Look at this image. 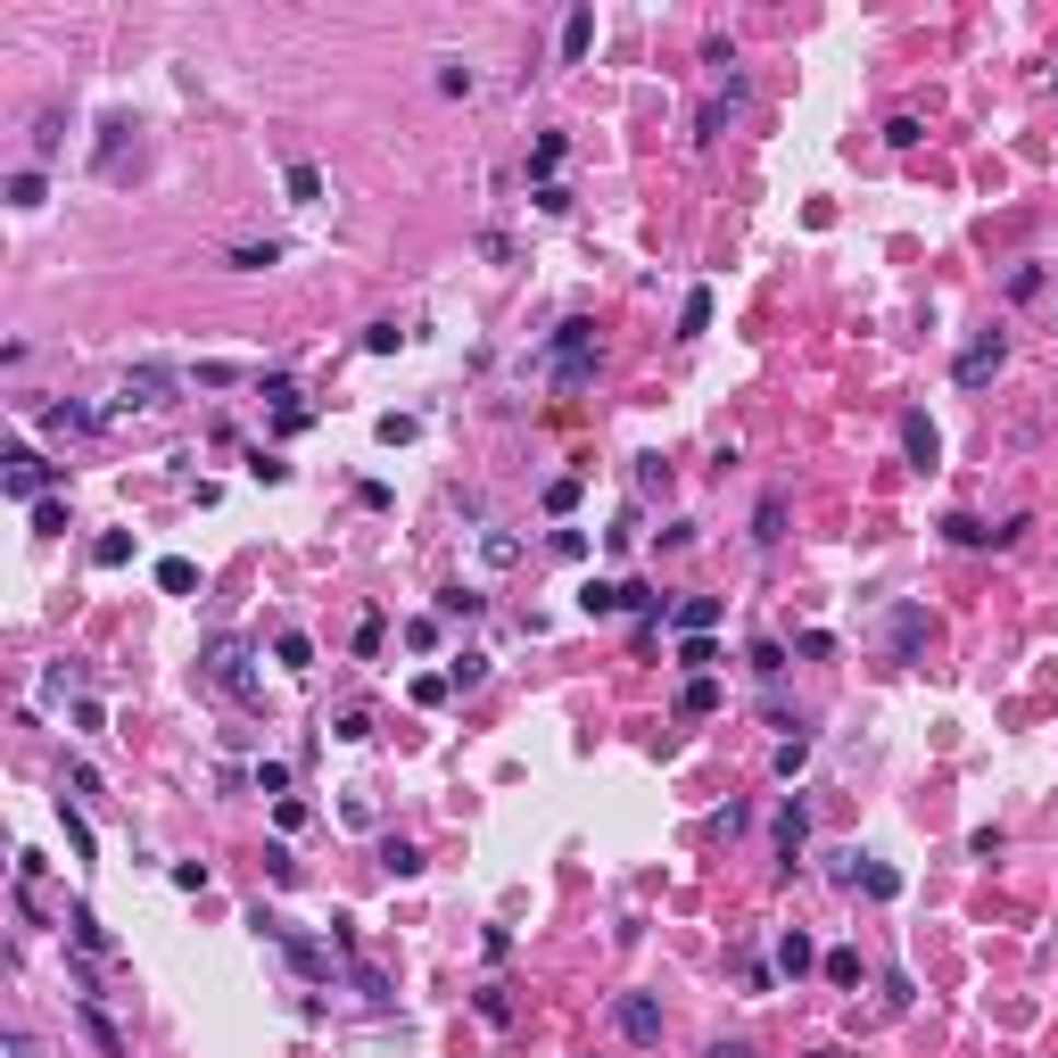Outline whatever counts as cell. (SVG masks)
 Here are the masks:
<instances>
[{
    "instance_id": "61",
    "label": "cell",
    "mask_w": 1058,
    "mask_h": 1058,
    "mask_svg": "<svg viewBox=\"0 0 1058 1058\" xmlns=\"http://www.w3.org/2000/svg\"><path fill=\"white\" fill-rule=\"evenodd\" d=\"M480 1018H488V1025H504V1018H513V1001H504V985H488V992H480Z\"/></svg>"
},
{
    "instance_id": "31",
    "label": "cell",
    "mask_w": 1058,
    "mask_h": 1058,
    "mask_svg": "<svg viewBox=\"0 0 1058 1058\" xmlns=\"http://www.w3.org/2000/svg\"><path fill=\"white\" fill-rule=\"evenodd\" d=\"M480 678H488V653H472V646H464L455 662H446V687H464V695H472Z\"/></svg>"
},
{
    "instance_id": "3",
    "label": "cell",
    "mask_w": 1058,
    "mask_h": 1058,
    "mask_svg": "<svg viewBox=\"0 0 1058 1058\" xmlns=\"http://www.w3.org/2000/svg\"><path fill=\"white\" fill-rule=\"evenodd\" d=\"M183 390H190V372L166 364V356L125 364V414H166V406H183Z\"/></svg>"
},
{
    "instance_id": "58",
    "label": "cell",
    "mask_w": 1058,
    "mask_h": 1058,
    "mask_svg": "<svg viewBox=\"0 0 1058 1058\" xmlns=\"http://www.w3.org/2000/svg\"><path fill=\"white\" fill-rule=\"evenodd\" d=\"M34 530H42V538H58V530H67V504L42 497V504H34Z\"/></svg>"
},
{
    "instance_id": "9",
    "label": "cell",
    "mask_w": 1058,
    "mask_h": 1058,
    "mask_svg": "<svg viewBox=\"0 0 1058 1058\" xmlns=\"http://www.w3.org/2000/svg\"><path fill=\"white\" fill-rule=\"evenodd\" d=\"M802 844H811V811H802V802H786V811H778V869H786V876L802 869Z\"/></svg>"
},
{
    "instance_id": "35",
    "label": "cell",
    "mask_w": 1058,
    "mask_h": 1058,
    "mask_svg": "<svg viewBox=\"0 0 1058 1058\" xmlns=\"http://www.w3.org/2000/svg\"><path fill=\"white\" fill-rule=\"evenodd\" d=\"M802 761H811V736H786L778 753H769V769H778V778H802Z\"/></svg>"
},
{
    "instance_id": "43",
    "label": "cell",
    "mask_w": 1058,
    "mask_h": 1058,
    "mask_svg": "<svg viewBox=\"0 0 1058 1058\" xmlns=\"http://www.w3.org/2000/svg\"><path fill=\"white\" fill-rule=\"evenodd\" d=\"M348 976H356V992H364L372 1009H390V976H381V967H364V960H356Z\"/></svg>"
},
{
    "instance_id": "47",
    "label": "cell",
    "mask_w": 1058,
    "mask_h": 1058,
    "mask_svg": "<svg viewBox=\"0 0 1058 1058\" xmlns=\"http://www.w3.org/2000/svg\"><path fill=\"white\" fill-rule=\"evenodd\" d=\"M257 794H274V802H290V761H257Z\"/></svg>"
},
{
    "instance_id": "20",
    "label": "cell",
    "mask_w": 1058,
    "mask_h": 1058,
    "mask_svg": "<svg viewBox=\"0 0 1058 1058\" xmlns=\"http://www.w3.org/2000/svg\"><path fill=\"white\" fill-rule=\"evenodd\" d=\"M274 662L281 670H315V637H306V629H281L274 637Z\"/></svg>"
},
{
    "instance_id": "50",
    "label": "cell",
    "mask_w": 1058,
    "mask_h": 1058,
    "mask_svg": "<svg viewBox=\"0 0 1058 1058\" xmlns=\"http://www.w3.org/2000/svg\"><path fill=\"white\" fill-rule=\"evenodd\" d=\"M753 670H761V678H778V670H786V646H778V637H753Z\"/></svg>"
},
{
    "instance_id": "39",
    "label": "cell",
    "mask_w": 1058,
    "mask_h": 1058,
    "mask_svg": "<svg viewBox=\"0 0 1058 1058\" xmlns=\"http://www.w3.org/2000/svg\"><path fill=\"white\" fill-rule=\"evenodd\" d=\"M158 588H166V595H190V588H199V571H190L183 555H166V562H158Z\"/></svg>"
},
{
    "instance_id": "63",
    "label": "cell",
    "mask_w": 1058,
    "mask_h": 1058,
    "mask_svg": "<svg viewBox=\"0 0 1058 1058\" xmlns=\"http://www.w3.org/2000/svg\"><path fill=\"white\" fill-rule=\"evenodd\" d=\"M704 1058H753V1042H711Z\"/></svg>"
},
{
    "instance_id": "23",
    "label": "cell",
    "mask_w": 1058,
    "mask_h": 1058,
    "mask_svg": "<svg viewBox=\"0 0 1058 1058\" xmlns=\"http://www.w3.org/2000/svg\"><path fill=\"white\" fill-rule=\"evenodd\" d=\"M811 960H818V951H811V934H802V927H786V934H778V976H802Z\"/></svg>"
},
{
    "instance_id": "38",
    "label": "cell",
    "mask_w": 1058,
    "mask_h": 1058,
    "mask_svg": "<svg viewBox=\"0 0 1058 1058\" xmlns=\"http://www.w3.org/2000/svg\"><path fill=\"white\" fill-rule=\"evenodd\" d=\"M92 562H100V571H125V562H132V538H125V530H108V538L92 546Z\"/></svg>"
},
{
    "instance_id": "24",
    "label": "cell",
    "mask_w": 1058,
    "mask_h": 1058,
    "mask_svg": "<svg viewBox=\"0 0 1058 1058\" xmlns=\"http://www.w3.org/2000/svg\"><path fill=\"white\" fill-rule=\"evenodd\" d=\"M74 687H83V662H50L42 670V704H67Z\"/></svg>"
},
{
    "instance_id": "12",
    "label": "cell",
    "mask_w": 1058,
    "mask_h": 1058,
    "mask_svg": "<svg viewBox=\"0 0 1058 1058\" xmlns=\"http://www.w3.org/2000/svg\"><path fill=\"white\" fill-rule=\"evenodd\" d=\"M918 646H927V613L918 604H893V662H910Z\"/></svg>"
},
{
    "instance_id": "8",
    "label": "cell",
    "mask_w": 1058,
    "mask_h": 1058,
    "mask_svg": "<svg viewBox=\"0 0 1058 1058\" xmlns=\"http://www.w3.org/2000/svg\"><path fill=\"white\" fill-rule=\"evenodd\" d=\"M902 446H910V464H918V472H934V464H943V430H934L918 406L902 414Z\"/></svg>"
},
{
    "instance_id": "14",
    "label": "cell",
    "mask_w": 1058,
    "mask_h": 1058,
    "mask_svg": "<svg viewBox=\"0 0 1058 1058\" xmlns=\"http://www.w3.org/2000/svg\"><path fill=\"white\" fill-rule=\"evenodd\" d=\"M281 257H290V248H281V241H241V248H232V257H223V265H232V274H274Z\"/></svg>"
},
{
    "instance_id": "22",
    "label": "cell",
    "mask_w": 1058,
    "mask_h": 1058,
    "mask_svg": "<svg viewBox=\"0 0 1058 1058\" xmlns=\"http://www.w3.org/2000/svg\"><path fill=\"white\" fill-rule=\"evenodd\" d=\"M778 538H786V497L769 488V497H761V513H753V546H778Z\"/></svg>"
},
{
    "instance_id": "45",
    "label": "cell",
    "mask_w": 1058,
    "mask_h": 1058,
    "mask_svg": "<svg viewBox=\"0 0 1058 1058\" xmlns=\"http://www.w3.org/2000/svg\"><path fill=\"white\" fill-rule=\"evenodd\" d=\"M943 538H951V546H985L992 530H985V521H976V513H951V521H943Z\"/></svg>"
},
{
    "instance_id": "15",
    "label": "cell",
    "mask_w": 1058,
    "mask_h": 1058,
    "mask_svg": "<svg viewBox=\"0 0 1058 1058\" xmlns=\"http://www.w3.org/2000/svg\"><path fill=\"white\" fill-rule=\"evenodd\" d=\"M281 190H290V207H323V166H281Z\"/></svg>"
},
{
    "instance_id": "51",
    "label": "cell",
    "mask_w": 1058,
    "mask_h": 1058,
    "mask_svg": "<svg viewBox=\"0 0 1058 1058\" xmlns=\"http://www.w3.org/2000/svg\"><path fill=\"white\" fill-rule=\"evenodd\" d=\"M860 869H869V852H827V876L836 885H860Z\"/></svg>"
},
{
    "instance_id": "11",
    "label": "cell",
    "mask_w": 1058,
    "mask_h": 1058,
    "mask_svg": "<svg viewBox=\"0 0 1058 1058\" xmlns=\"http://www.w3.org/2000/svg\"><path fill=\"white\" fill-rule=\"evenodd\" d=\"M281 951H290V967H298V976H306V985H332V951H323L315 943V934H281Z\"/></svg>"
},
{
    "instance_id": "44",
    "label": "cell",
    "mask_w": 1058,
    "mask_h": 1058,
    "mask_svg": "<svg viewBox=\"0 0 1058 1058\" xmlns=\"http://www.w3.org/2000/svg\"><path fill=\"white\" fill-rule=\"evenodd\" d=\"M67 720H74V728H83V736H108V711H100V704H92V695H74V704H67Z\"/></svg>"
},
{
    "instance_id": "59",
    "label": "cell",
    "mask_w": 1058,
    "mask_h": 1058,
    "mask_svg": "<svg viewBox=\"0 0 1058 1058\" xmlns=\"http://www.w3.org/2000/svg\"><path fill=\"white\" fill-rule=\"evenodd\" d=\"M885 141L893 149H918V116H885Z\"/></svg>"
},
{
    "instance_id": "7",
    "label": "cell",
    "mask_w": 1058,
    "mask_h": 1058,
    "mask_svg": "<svg viewBox=\"0 0 1058 1058\" xmlns=\"http://www.w3.org/2000/svg\"><path fill=\"white\" fill-rule=\"evenodd\" d=\"M67 943L83 951V960H116V934L100 927V918L83 910V902H67Z\"/></svg>"
},
{
    "instance_id": "21",
    "label": "cell",
    "mask_w": 1058,
    "mask_h": 1058,
    "mask_svg": "<svg viewBox=\"0 0 1058 1058\" xmlns=\"http://www.w3.org/2000/svg\"><path fill=\"white\" fill-rule=\"evenodd\" d=\"M711 711H720V687L711 678H687L678 687V720H711Z\"/></svg>"
},
{
    "instance_id": "34",
    "label": "cell",
    "mask_w": 1058,
    "mask_h": 1058,
    "mask_svg": "<svg viewBox=\"0 0 1058 1058\" xmlns=\"http://www.w3.org/2000/svg\"><path fill=\"white\" fill-rule=\"evenodd\" d=\"M42 199H50V183H42V166L9 174V207H42Z\"/></svg>"
},
{
    "instance_id": "5",
    "label": "cell",
    "mask_w": 1058,
    "mask_h": 1058,
    "mask_svg": "<svg viewBox=\"0 0 1058 1058\" xmlns=\"http://www.w3.org/2000/svg\"><path fill=\"white\" fill-rule=\"evenodd\" d=\"M613 1025H620V1042L653 1050V1042H662V1001H653V992H620V1001H613Z\"/></svg>"
},
{
    "instance_id": "37",
    "label": "cell",
    "mask_w": 1058,
    "mask_h": 1058,
    "mask_svg": "<svg viewBox=\"0 0 1058 1058\" xmlns=\"http://www.w3.org/2000/svg\"><path fill=\"white\" fill-rule=\"evenodd\" d=\"M364 348H372V356H397V348H406V323H397V315H381V323L364 332Z\"/></svg>"
},
{
    "instance_id": "41",
    "label": "cell",
    "mask_w": 1058,
    "mask_h": 1058,
    "mask_svg": "<svg viewBox=\"0 0 1058 1058\" xmlns=\"http://www.w3.org/2000/svg\"><path fill=\"white\" fill-rule=\"evenodd\" d=\"M58 125H67L58 108H42V116H34V166H42V158H58Z\"/></svg>"
},
{
    "instance_id": "10",
    "label": "cell",
    "mask_w": 1058,
    "mask_h": 1058,
    "mask_svg": "<svg viewBox=\"0 0 1058 1058\" xmlns=\"http://www.w3.org/2000/svg\"><path fill=\"white\" fill-rule=\"evenodd\" d=\"M58 472H67V464H42V455H18V464H9V497H18V504H42V488H50Z\"/></svg>"
},
{
    "instance_id": "62",
    "label": "cell",
    "mask_w": 1058,
    "mask_h": 1058,
    "mask_svg": "<svg viewBox=\"0 0 1058 1058\" xmlns=\"http://www.w3.org/2000/svg\"><path fill=\"white\" fill-rule=\"evenodd\" d=\"M0 1050H9V1058H42V1050H34V1034H25V1025H9V1042H0Z\"/></svg>"
},
{
    "instance_id": "27",
    "label": "cell",
    "mask_w": 1058,
    "mask_h": 1058,
    "mask_svg": "<svg viewBox=\"0 0 1058 1058\" xmlns=\"http://www.w3.org/2000/svg\"><path fill=\"white\" fill-rule=\"evenodd\" d=\"M480 555H488V571H513V562H521V538H513V530H480Z\"/></svg>"
},
{
    "instance_id": "18",
    "label": "cell",
    "mask_w": 1058,
    "mask_h": 1058,
    "mask_svg": "<svg viewBox=\"0 0 1058 1058\" xmlns=\"http://www.w3.org/2000/svg\"><path fill=\"white\" fill-rule=\"evenodd\" d=\"M58 818H67V852H74V860H92L100 844H92V818H83V802H67V794H58Z\"/></svg>"
},
{
    "instance_id": "54",
    "label": "cell",
    "mask_w": 1058,
    "mask_h": 1058,
    "mask_svg": "<svg viewBox=\"0 0 1058 1058\" xmlns=\"http://www.w3.org/2000/svg\"><path fill=\"white\" fill-rule=\"evenodd\" d=\"M381 629H390V620H381V613H364V620H356V653H364V662H372V653H381Z\"/></svg>"
},
{
    "instance_id": "25",
    "label": "cell",
    "mask_w": 1058,
    "mask_h": 1058,
    "mask_svg": "<svg viewBox=\"0 0 1058 1058\" xmlns=\"http://www.w3.org/2000/svg\"><path fill=\"white\" fill-rule=\"evenodd\" d=\"M555 166H562V132H538V149H530V183H555Z\"/></svg>"
},
{
    "instance_id": "49",
    "label": "cell",
    "mask_w": 1058,
    "mask_h": 1058,
    "mask_svg": "<svg viewBox=\"0 0 1058 1058\" xmlns=\"http://www.w3.org/2000/svg\"><path fill=\"white\" fill-rule=\"evenodd\" d=\"M579 504V472H562V480H546V513H571Z\"/></svg>"
},
{
    "instance_id": "16",
    "label": "cell",
    "mask_w": 1058,
    "mask_h": 1058,
    "mask_svg": "<svg viewBox=\"0 0 1058 1058\" xmlns=\"http://www.w3.org/2000/svg\"><path fill=\"white\" fill-rule=\"evenodd\" d=\"M579 613H588V620L629 613V588H613V579H588V588H579Z\"/></svg>"
},
{
    "instance_id": "60",
    "label": "cell",
    "mask_w": 1058,
    "mask_h": 1058,
    "mask_svg": "<svg viewBox=\"0 0 1058 1058\" xmlns=\"http://www.w3.org/2000/svg\"><path fill=\"white\" fill-rule=\"evenodd\" d=\"M174 885H183V893H207V860H174Z\"/></svg>"
},
{
    "instance_id": "6",
    "label": "cell",
    "mask_w": 1058,
    "mask_h": 1058,
    "mask_svg": "<svg viewBox=\"0 0 1058 1058\" xmlns=\"http://www.w3.org/2000/svg\"><path fill=\"white\" fill-rule=\"evenodd\" d=\"M50 439H83V430H108V414H92V406H74V397H58V406H42L34 414Z\"/></svg>"
},
{
    "instance_id": "55",
    "label": "cell",
    "mask_w": 1058,
    "mask_h": 1058,
    "mask_svg": "<svg viewBox=\"0 0 1058 1058\" xmlns=\"http://www.w3.org/2000/svg\"><path fill=\"white\" fill-rule=\"evenodd\" d=\"M678 662H687V670H695V678H704V670H711V662H720V653H711V637H687V646H678Z\"/></svg>"
},
{
    "instance_id": "36",
    "label": "cell",
    "mask_w": 1058,
    "mask_h": 1058,
    "mask_svg": "<svg viewBox=\"0 0 1058 1058\" xmlns=\"http://www.w3.org/2000/svg\"><path fill=\"white\" fill-rule=\"evenodd\" d=\"M439 100H472V67L464 58H439Z\"/></svg>"
},
{
    "instance_id": "46",
    "label": "cell",
    "mask_w": 1058,
    "mask_h": 1058,
    "mask_svg": "<svg viewBox=\"0 0 1058 1058\" xmlns=\"http://www.w3.org/2000/svg\"><path fill=\"white\" fill-rule=\"evenodd\" d=\"M125 132H132V116H108V125H100V174L116 166V149H125Z\"/></svg>"
},
{
    "instance_id": "2",
    "label": "cell",
    "mask_w": 1058,
    "mask_h": 1058,
    "mask_svg": "<svg viewBox=\"0 0 1058 1058\" xmlns=\"http://www.w3.org/2000/svg\"><path fill=\"white\" fill-rule=\"evenodd\" d=\"M199 670L216 678L232 704H265V678H257V646L248 637H207L199 646Z\"/></svg>"
},
{
    "instance_id": "48",
    "label": "cell",
    "mask_w": 1058,
    "mask_h": 1058,
    "mask_svg": "<svg viewBox=\"0 0 1058 1058\" xmlns=\"http://www.w3.org/2000/svg\"><path fill=\"white\" fill-rule=\"evenodd\" d=\"M248 480H265V488H281V480H290V464H281V455H265V446H257V455H248Z\"/></svg>"
},
{
    "instance_id": "1",
    "label": "cell",
    "mask_w": 1058,
    "mask_h": 1058,
    "mask_svg": "<svg viewBox=\"0 0 1058 1058\" xmlns=\"http://www.w3.org/2000/svg\"><path fill=\"white\" fill-rule=\"evenodd\" d=\"M538 364L555 372V390H588V381H595V323L588 315H562L555 339L538 348Z\"/></svg>"
},
{
    "instance_id": "40",
    "label": "cell",
    "mask_w": 1058,
    "mask_h": 1058,
    "mask_svg": "<svg viewBox=\"0 0 1058 1058\" xmlns=\"http://www.w3.org/2000/svg\"><path fill=\"white\" fill-rule=\"evenodd\" d=\"M381 869H390V876H422V852H414V844H381Z\"/></svg>"
},
{
    "instance_id": "56",
    "label": "cell",
    "mask_w": 1058,
    "mask_h": 1058,
    "mask_svg": "<svg viewBox=\"0 0 1058 1058\" xmlns=\"http://www.w3.org/2000/svg\"><path fill=\"white\" fill-rule=\"evenodd\" d=\"M1042 281H1050V265H1018V274H1009V298H1034Z\"/></svg>"
},
{
    "instance_id": "42",
    "label": "cell",
    "mask_w": 1058,
    "mask_h": 1058,
    "mask_svg": "<svg viewBox=\"0 0 1058 1058\" xmlns=\"http://www.w3.org/2000/svg\"><path fill=\"white\" fill-rule=\"evenodd\" d=\"M332 736H339V744H364V736H372V711H364V704H348V711L332 720Z\"/></svg>"
},
{
    "instance_id": "52",
    "label": "cell",
    "mask_w": 1058,
    "mask_h": 1058,
    "mask_svg": "<svg viewBox=\"0 0 1058 1058\" xmlns=\"http://www.w3.org/2000/svg\"><path fill=\"white\" fill-rule=\"evenodd\" d=\"M446 695H455V687H446V670H422V678H414V704H446Z\"/></svg>"
},
{
    "instance_id": "33",
    "label": "cell",
    "mask_w": 1058,
    "mask_h": 1058,
    "mask_svg": "<svg viewBox=\"0 0 1058 1058\" xmlns=\"http://www.w3.org/2000/svg\"><path fill=\"white\" fill-rule=\"evenodd\" d=\"M860 893H869V902H893V893H902V869H885V860H869V869H860Z\"/></svg>"
},
{
    "instance_id": "32",
    "label": "cell",
    "mask_w": 1058,
    "mask_h": 1058,
    "mask_svg": "<svg viewBox=\"0 0 1058 1058\" xmlns=\"http://www.w3.org/2000/svg\"><path fill=\"white\" fill-rule=\"evenodd\" d=\"M257 397L281 406V414H298V381H290V372H257Z\"/></svg>"
},
{
    "instance_id": "57",
    "label": "cell",
    "mask_w": 1058,
    "mask_h": 1058,
    "mask_svg": "<svg viewBox=\"0 0 1058 1058\" xmlns=\"http://www.w3.org/2000/svg\"><path fill=\"white\" fill-rule=\"evenodd\" d=\"M190 381H199V390H232V381H241V364H199Z\"/></svg>"
},
{
    "instance_id": "17",
    "label": "cell",
    "mask_w": 1058,
    "mask_h": 1058,
    "mask_svg": "<svg viewBox=\"0 0 1058 1058\" xmlns=\"http://www.w3.org/2000/svg\"><path fill=\"white\" fill-rule=\"evenodd\" d=\"M588 42H595V9H571V18H562V67H579Z\"/></svg>"
},
{
    "instance_id": "13",
    "label": "cell",
    "mask_w": 1058,
    "mask_h": 1058,
    "mask_svg": "<svg viewBox=\"0 0 1058 1058\" xmlns=\"http://www.w3.org/2000/svg\"><path fill=\"white\" fill-rule=\"evenodd\" d=\"M670 620H678L687 637H711V620H720V595H678V604H670Z\"/></svg>"
},
{
    "instance_id": "4",
    "label": "cell",
    "mask_w": 1058,
    "mask_h": 1058,
    "mask_svg": "<svg viewBox=\"0 0 1058 1058\" xmlns=\"http://www.w3.org/2000/svg\"><path fill=\"white\" fill-rule=\"evenodd\" d=\"M1001 364H1009V332H976L960 348V364H951V381H960V390H985Z\"/></svg>"
},
{
    "instance_id": "29",
    "label": "cell",
    "mask_w": 1058,
    "mask_h": 1058,
    "mask_svg": "<svg viewBox=\"0 0 1058 1058\" xmlns=\"http://www.w3.org/2000/svg\"><path fill=\"white\" fill-rule=\"evenodd\" d=\"M629 613L637 620H670V595L653 588V579H629Z\"/></svg>"
},
{
    "instance_id": "53",
    "label": "cell",
    "mask_w": 1058,
    "mask_h": 1058,
    "mask_svg": "<svg viewBox=\"0 0 1058 1058\" xmlns=\"http://www.w3.org/2000/svg\"><path fill=\"white\" fill-rule=\"evenodd\" d=\"M662 480H670V464H662V455H637V497H653Z\"/></svg>"
},
{
    "instance_id": "30",
    "label": "cell",
    "mask_w": 1058,
    "mask_h": 1058,
    "mask_svg": "<svg viewBox=\"0 0 1058 1058\" xmlns=\"http://www.w3.org/2000/svg\"><path fill=\"white\" fill-rule=\"evenodd\" d=\"M711 332V290H687V306H678V339H704Z\"/></svg>"
},
{
    "instance_id": "19",
    "label": "cell",
    "mask_w": 1058,
    "mask_h": 1058,
    "mask_svg": "<svg viewBox=\"0 0 1058 1058\" xmlns=\"http://www.w3.org/2000/svg\"><path fill=\"white\" fill-rule=\"evenodd\" d=\"M480 613H488L480 588H439V620H480Z\"/></svg>"
},
{
    "instance_id": "28",
    "label": "cell",
    "mask_w": 1058,
    "mask_h": 1058,
    "mask_svg": "<svg viewBox=\"0 0 1058 1058\" xmlns=\"http://www.w3.org/2000/svg\"><path fill=\"white\" fill-rule=\"evenodd\" d=\"M83 1034H92V1042H100L108 1058H125V1034L108 1025V1009H100V1001H83Z\"/></svg>"
},
{
    "instance_id": "26",
    "label": "cell",
    "mask_w": 1058,
    "mask_h": 1058,
    "mask_svg": "<svg viewBox=\"0 0 1058 1058\" xmlns=\"http://www.w3.org/2000/svg\"><path fill=\"white\" fill-rule=\"evenodd\" d=\"M58 794H67V802H92L100 794V769L92 761H67V769H58Z\"/></svg>"
}]
</instances>
